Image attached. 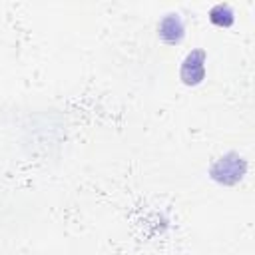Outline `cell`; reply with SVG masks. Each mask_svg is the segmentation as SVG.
<instances>
[{
	"mask_svg": "<svg viewBox=\"0 0 255 255\" xmlns=\"http://www.w3.org/2000/svg\"><path fill=\"white\" fill-rule=\"evenodd\" d=\"M243 169H245L243 161L237 159L235 155H231V157L221 159V161L213 167V177L219 179V181H225V183H233V181H237V179L241 177Z\"/></svg>",
	"mask_w": 255,
	"mask_h": 255,
	"instance_id": "1",
	"label": "cell"
},
{
	"mask_svg": "<svg viewBox=\"0 0 255 255\" xmlns=\"http://www.w3.org/2000/svg\"><path fill=\"white\" fill-rule=\"evenodd\" d=\"M203 52H191L185 62H183V68H181V78L185 84H197L201 82L203 78Z\"/></svg>",
	"mask_w": 255,
	"mask_h": 255,
	"instance_id": "2",
	"label": "cell"
},
{
	"mask_svg": "<svg viewBox=\"0 0 255 255\" xmlns=\"http://www.w3.org/2000/svg\"><path fill=\"white\" fill-rule=\"evenodd\" d=\"M159 34L167 42H177L181 38V34H183V26H181L179 18L175 14H169L167 18H163V22L159 26Z\"/></svg>",
	"mask_w": 255,
	"mask_h": 255,
	"instance_id": "3",
	"label": "cell"
}]
</instances>
